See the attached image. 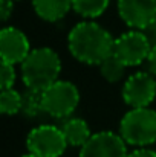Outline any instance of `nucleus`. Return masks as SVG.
Listing matches in <instances>:
<instances>
[{"instance_id":"6ab92c4d","label":"nucleus","mask_w":156,"mask_h":157,"mask_svg":"<svg viewBox=\"0 0 156 157\" xmlns=\"http://www.w3.org/2000/svg\"><path fill=\"white\" fill-rule=\"evenodd\" d=\"M127 157H156V151L152 150L150 147H141V148H135L133 151H130Z\"/></svg>"},{"instance_id":"423d86ee","label":"nucleus","mask_w":156,"mask_h":157,"mask_svg":"<svg viewBox=\"0 0 156 157\" xmlns=\"http://www.w3.org/2000/svg\"><path fill=\"white\" fill-rule=\"evenodd\" d=\"M152 48L153 44L144 31L130 29L115 38L113 53L127 67H135L149 59Z\"/></svg>"},{"instance_id":"a211bd4d","label":"nucleus","mask_w":156,"mask_h":157,"mask_svg":"<svg viewBox=\"0 0 156 157\" xmlns=\"http://www.w3.org/2000/svg\"><path fill=\"white\" fill-rule=\"evenodd\" d=\"M15 0H0V18L2 21H8L14 12Z\"/></svg>"},{"instance_id":"20e7f679","label":"nucleus","mask_w":156,"mask_h":157,"mask_svg":"<svg viewBox=\"0 0 156 157\" xmlns=\"http://www.w3.org/2000/svg\"><path fill=\"white\" fill-rule=\"evenodd\" d=\"M80 104L78 87L64 79L55 81L46 90H43V107L45 113L57 119H66L74 114Z\"/></svg>"},{"instance_id":"5701e85b","label":"nucleus","mask_w":156,"mask_h":157,"mask_svg":"<svg viewBox=\"0 0 156 157\" xmlns=\"http://www.w3.org/2000/svg\"><path fill=\"white\" fill-rule=\"evenodd\" d=\"M15 2H17V0H15Z\"/></svg>"},{"instance_id":"f257e3e1","label":"nucleus","mask_w":156,"mask_h":157,"mask_svg":"<svg viewBox=\"0 0 156 157\" xmlns=\"http://www.w3.org/2000/svg\"><path fill=\"white\" fill-rule=\"evenodd\" d=\"M115 38L112 34L94 20L77 23L67 35V49L70 55L87 66H100L113 53Z\"/></svg>"},{"instance_id":"9d476101","label":"nucleus","mask_w":156,"mask_h":157,"mask_svg":"<svg viewBox=\"0 0 156 157\" xmlns=\"http://www.w3.org/2000/svg\"><path fill=\"white\" fill-rule=\"evenodd\" d=\"M31 43L26 34L15 26H5L0 31V56L9 64H22L29 55Z\"/></svg>"},{"instance_id":"f03ea898","label":"nucleus","mask_w":156,"mask_h":157,"mask_svg":"<svg viewBox=\"0 0 156 157\" xmlns=\"http://www.w3.org/2000/svg\"><path fill=\"white\" fill-rule=\"evenodd\" d=\"M61 59L52 48L42 46L32 49L20 64V75L25 87L34 90H46L60 79Z\"/></svg>"},{"instance_id":"aec40b11","label":"nucleus","mask_w":156,"mask_h":157,"mask_svg":"<svg viewBox=\"0 0 156 157\" xmlns=\"http://www.w3.org/2000/svg\"><path fill=\"white\" fill-rule=\"evenodd\" d=\"M147 69H149V72L156 78V44H153L152 52H150V55H149V59H147Z\"/></svg>"},{"instance_id":"ddd939ff","label":"nucleus","mask_w":156,"mask_h":157,"mask_svg":"<svg viewBox=\"0 0 156 157\" xmlns=\"http://www.w3.org/2000/svg\"><path fill=\"white\" fill-rule=\"evenodd\" d=\"M72 11L84 20H94L101 17L107 11L110 0H70Z\"/></svg>"},{"instance_id":"39448f33","label":"nucleus","mask_w":156,"mask_h":157,"mask_svg":"<svg viewBox=\"0 0 156 157\" xmlns=\"http://www.w3.org/2000/svg\"><path fill=\"white\" fill-rule=\"evenodd\" d=\"M61 127L42 124L32 128L26 136V148L29 153L40 157H60L67 148Z\"/></svg>"},{"instance_id":"f3484780","label":"nucleus","mask_w":156,"mask_h":157,"mask_svg":"<svg viewBox=\"0 0 156 157\" xmlns=\"http://www.w3.org/2000/svg\"><path fill=\"white\" fill-rule=\"evenodd\" d=\"M17 79V73H15V66L2 61V67H0V87L3 89H12Z\"/></svg>"},{"instance_id":"9b49d317","label":"nucleus","mask_w":156,"mask_h":157,"mask_svg":"<svg viewBox=\"0 0 156 157\" xmlns=\"http://www.w3.org/2000/svg\"><path fill=\"white\" fill-rule=\"evenodd\" d=\"M61 131L66 137L67 145L75 147V148H81L92 137L89 124L84 119L75 117V116H70V117L64 119V122L61 125Z\"/></svg>"},{"instance_id":"6e6552de","label":"nucleus","mask_w":156,"mask_h":157,"mask_svg":"<svg viewBox=\"0 0 156 157\" xmlns=\"http://www.w3.org/2000/svg\"><path fill=\"white\" fill-rule=\"evenodd\" d=\"M127 144L119 133L98 131L80 148L78 157H127Z\"/></svg>"},{"instance_id":"7ed1b4c3","label":"nucleus","mask_w":156,"mask_h":157,"mask_svg":"<svg viewBox=\"0 0 156 157\" xmlns=\"http://www.w3.org/2000/svg\"><path fill=\"white\" fill-rule=\"evenodd\" d=\"M119 134L130 147H152L156 144V110L150 107L130 108L121 117Z\"/></svg>"},{"instance_id":"dca6fc26","label":"nucleus","mask_w":156,"mask_h":157,"mask_svg":"<svg viewBox=\"0 0 156 157\" xmlns=\"http://www.w3.org/2000/svg\"><path fill=\"white\" fill-rule=\"evenodd\" d=\"M0 111L12 116L22 113V92L12 89H3L0 93Z\"/></svg>"},{"instance_id":"4468645a","label":"nucleus","mask_w":156,"mask_h":157,"mask_svg":"<svg viewBox=\"0 0 156 157\" xmlns=\"http://www.w3.org/2000/svg\"><path fill=\"white\" fill-rule=\"evenodd\" d=\"M22 113L31 119L46 114L43 107V92L25 87L22 92Z\"/></svg>"},{"instance_id":"2eb2a0df","label":"nucleus","mask_w":156,"mask_h":157,"mask_svg":"<svg viewBox=\"0 0 156 157\" xmlns=\"http://www.w3.org/2000/svg\"><path fill=\"white\" fill-rule=\"evenodd\" d=\"M98 67H100L101 76H103L107 82H110V84L119 82V81L124 78L126 69H127V66H126L115 53L109 55L104 61H101Z\"/></svg>"},{"instance_id":"f8f14e48","label":"nucleus","mask_w":156,"mask_h":157,"mask_svg":"<svg viewBox=\"0 0 156 157\" xmlns=\"http://www.w3.org/2000/svg\"><path fill=\"white\" fill-rule=\"evenodd\" d=\"M31 3L37 17L49 23L64 18L72 9L70 0H31Z\"/></svg>"},{"instance_id":"0eeeda50","label":"nucleus","mask_w":156,"mask_h":157,"mask_svg":"<svg viewBox=\"0 0 156 157\" xmlns=\"http://www.w3.org/2000/svg\"><path fill=\"white\" fill-rule=\"evenodd\" d=\"M121 95L130 108L150 107L156 98V78L150 72H136L124 81Z\"/></svg>"},{"instance_id":"412c9836","label":"nucleus","mask_w":156,"mask_h":157,"mask_svg":"<svg viewBox=\"0 0 156 157\" xmlns=\"http://www.w3.org/2000/svg\"><path fill=\"white\" fill-rule=\"evenodd\" d=\"M144 32L149 37V40L152 41V44H156V17L147 25V28L144 29Z\"/></svg>"},{"instance_id":"1a4fd4ad","label":"nucleus","mask_w":156,"mask_h":157,"mask_svg":"<svg viewBox=\"0 0 156 157\" xmlns=\"http://www.w3.org/2000/svg\"><path fill=\"white\" fill-rule=\"evenodd\" d=\"M116 9L126 26L144 31L156 17V0H116Z\"/></svg>"},{"instance_id":"4be33fe9","label":"nucleus","mask_w":156,"mask_h":157,"mask_svg":"<svg viewBox=\"0 0 156 157\" xmlns=\"http://www.w3.org/2000/svg\"><path fill=\"white\" fill-rule=\"evenodd\" d=\"M20 157H40V156H37V154H32V153H26V154H23V156H20Z\"/></svg>"}]
</instances>
